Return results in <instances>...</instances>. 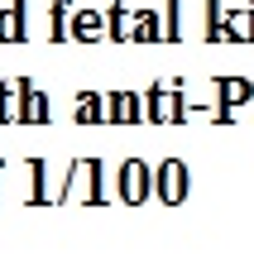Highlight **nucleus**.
<instances>
[{
  "mask_svg": "<svg viewBox=\"0 0 254 254\" xmlns=\"http://www.w3.org/2000/svg\"><path fill=\"white\" fill-rule=\"evenodd\" d=\"M163 197H168V201L183 197V168H178V163H168V168H163Z\"/></svg>",
  "mask_w": 254,
  "mask_h": 254,
  "instance_id": "obj_1",
  "label": "nucleus"
},
{
  "mask_svg": "<svg viewBox=\"0 0 254 254\" xmlns=\"http://www.w3.org/2000/svg\"><path fill=\"white\" fill-rule=\"evenodd\" d=\"M77 24H82V39H96V34H101V19H96V14H77Z\"/></svg>",
  "mask_w": 254,
  "mask_h": 254,
  "instance_id": "obj_4",
  "label": "nucleus"
},
{
  "mask_svg": "<svg viewBox=\"0 0 254 254\" xmlns=\"http://www.w3.org/2000/svg\"><path fill=\"white\" fill-rule=\"evenodd\" d=\"M125 197L129 201L144 197V168H139V163H129V168H125Z\"/></svg>",
  "mask_w": 254,
  "mask_h": 254,
  "instance_id": "obj_2",
  "label": "nucleus"
},
{
  "mask_svg": "<svg viewBox=\"0 0 254 254\" xmlns=\"http://www.w3.org/2000/svg\"><path fill=\"white\" fill-rule=\"evenodd\" d=\"M0 39H19V5H10L0 14Z\"/></svg>",
  "mask_w": 254,
  "mask_h": 254,
  "instance_id": "obj_3",
  "label": "nucleus"
}]
</instances>
